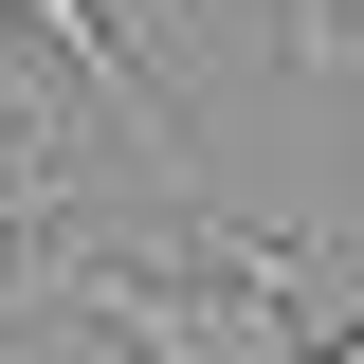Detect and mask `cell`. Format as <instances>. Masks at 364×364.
Here are the masks:
<instances>
[{
	"mask_svg": "<svg viewBox=\"0 0 364 364\" xmlns=\"http://www.w3.org/2000/svg\"><path fill=\"white\" fill-rule=\"evenodd\" d=\"M0 255H18V200H0Z\"/></svg>",
	"mask_w": 364,
	"mask_h": 364,
	"instance_id": "4",
	"label": "cell"
},
{
	"mask_svg": "<svg viewBox=\"0 0 364 364\" xmlns=\"http://www.w3.org/2000/svg\"><path fill=\"white\" fill-rule=\"evenodd\" d=\"M310 364H364V310H346V328H310Z\"/></svg>",
	"mask_w": 364,
	"mask_h": 364,
	"instance_id": "3",
	"label": "cell"
},
{
	"mask_svg": "<svg viewBox=\"0 0 364 364\" xmlns=\"http://www.w3.org/2000/svg\"><path fill=\"white\" fill-rule=\"evenodd\" d=\"M346 37H364L346 0H291V73H346Z\"/></svg>",
	"mask_w": 364,
	"mask_h": 364,
	"instance_id": "2",
	"label": "cell"
},
{
	"mask_svg": "<svg viewBox=\"0 0 364 364\" xmlns=\"http://www.w3.org/2000/svg\"><path fill=\"white\" fill-rule=\"evenodd\" d=\"M0 18H18V55H55V73H73L91 109L146 146V164H182V91L128 55V18H109V0H0ZM182 182H200V164H182Z\"/></svg>",
	"mask_w": 364,
	"mask_h": 364,
	"instance_id": "1",
	"label": "cell"
}]
</instances>
